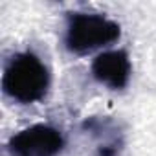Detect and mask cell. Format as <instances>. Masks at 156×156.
<instances>
[{
    "label": "cell",
    "mask_w": 156,
    "mask_h": 156,
    "mask_svg": "<svg viewBox=\"0 0 156 156\" xmlns=\"http://www.w3.org/2000/svg\"><path fill=\"white\" fill-rule=\"evenodd\" d=\"M121 37V28L112 19L99 13H68L64 46L75 55H85L94 50L114 44Z\"/></svg>",
    "instance_id": "cell-2"
},
{
    "label": "cell",
    "mask_w": 156,
    "mask_h": 156,
    "mask_svg": "<svg viewBox=\"0 0 156 156\" xmlns=\"http://www.w3.org/2000/svg\"><path fill=\"white\" fill-rule=\"evenodd\" d=\"M90 70L98 83L110 90H123L130 81L132 64L125 50H108L92 61Z\"/></svg>",
    "instance_id": "cell-4"
},
{
    "label": "cell",
    "mask_w": 156,
    "mask_h": 156,
    "mask_svg": "<svg viewBox=\"0 0 156 156\" xmlns=\"http://www.w3.org/2000/svg\"><path fill=\"white\" fill-rule=\"evenodd\" d=\"M64 147V138L59 129L51 125H31L15 134L8 151L13 156H57Z\"/></svg>",
    "instance_id": "cell-3"
},
{
    "label": "cell",
    "mask_w": 156,
    "mask_h": 156,
    "mask_svg": "<svg viewBox=\"0 0 156 156\" xmlns=\"http://www.w3.org/2000/svg\"><path fill=\"white\" fill-rule=\"evenodd\" d=\"M50 88V72L33 51L15 53L2 73V90L20 105L42 101Z\"/></svg>",
    "instance_id": "cell-1"
}]
</instances>
